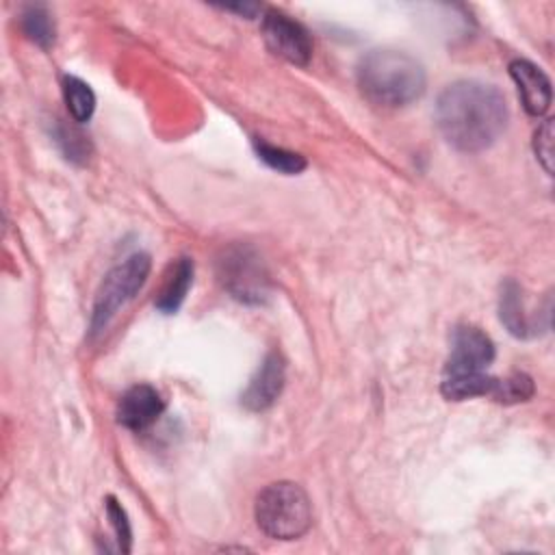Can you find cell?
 <instances>
[{"mask_svg":"<svg viewBox=\"0 0 555 555\" xmlns=\"http://www.w3.org/2000/svg\"><path fill=\"white\" fill-rule=\"evenodd\" d=\"M509 119L505 95L477 80H457L436 100V124L444 141L460 152L488 150Z\"/></svg>","mask_w":555,"mask_h":555,"instance_id":"obj_1","label":"cell"},{"mask_svg":"<svg viewBox=\"0 0 555 555\" xmlns=\"http://www.w3.org/2000/svg\"><path fill=\"white\" fill-rule=\"evenodd\" d=\"M425 85L423 65L399 50H371L358 63V87L377 106H408L425 93Z\"/></svg>","mask_w":555,"mask_h":555,"instance_id":"obj_2","label":"cell"},{"mask_svg":"<svg viewBox=\"0 0 555 555\" xmlns=\"http://www.w3.org/2000/svg\"><path fill=\"white\" fill-rule=\"evenodd\" d=\"M254 516L264 535L273 540H297L312 525V505L299 483L275 481L256 496Z\"/></svg>","mask_w":555,"mask_h":555,"instance_id":"obj_3","label":"cell"},{"mask_svg":"<svg viewBox=\"0 0 555 555\" xmlns=\"http://www.w3.org/2000/svg\"><path fill=\"white\" fill-rule=\"evenodd\" d=\"M152 260L147 254H132L117 267H113L100 284L91 312V332H102L115 312L130 301L150 275Z\"/></svg>","mask_w":555,"mask_h":555,"instance_id":"obj_4","label":"cell"},{"mask_svg":"<svg viewBox=\"0 0 555 555\" xmlns=\"http://www.w3.org/2000/svg\"><path fill=\"white\" fill-rule=\"evenodd\" d=\"M219 278L232 297L245 304H262L267 297V273L249 247H232L219 260Z\"/></svg>","mask_w":555,"mask_h":555,"instance_id":"obj_5","label":"cell"},{"mask_svg":"<svg viewBox=\"0 0 555 555\" xmlns=\"http://www.w3.org/2000/svg\"><path fill=\"white\" fill-rule=\"evenodd\" d=\"M494 360V343L475 325H457L451 334V356L442 377H468L486 373Z\"/></svg>","mask_w":555,"mask_h":555,"instance_id":"obj_6","label":"cell"},{"mask_svg":"<svg viewBox=\"0 0 555 555\" xmlns=\"http://www.w3.org/2000/svg\"><path fill=\"white\" fill-rule=\"evenodd\" d=\"M262 37L267 48L284 61L306 67L312 56V39L308 30L291 15L269 9L262 17Z\"/></svg>","mask_w":555,"mask_h":555,"instance_id":"obj_7","label":"cell"},{"mask_svg":"<svg viewBox=\"0 0 555 555\" xmlns=\"http://www.w3.org/2000/svg\"><path fill=\"white\" fill-rule=\"evenodd\" d=\"M284 379H286L284 358L278 351H271L262 360L254 377L249 379L245 392L241 395V403L251 412H262L271 408L284 388Z\"/></svg>","mask_w":555,"mask_h":555,"instance_id":"obj_8","label":"cell"},{"mask_svg":"<svg viewBox=\"0 0 555 555\" xmlns=\"http://www.w3.org/2000/svg\"><path fill=\"white\" fill-rule=\"evenodd\" d=\"M165 410L160 392L150 384L128 388L117 403V421L132 431L147 429Z\"/></svg>","mask_w":555,"mask_h":555,"instance_id":"obj_9","label":"cell"},{"mask_svg":"<svg viewBox=\"0 0 555 555\" xmlns=\"http://www.w3.org/2000/svg\"><path fill=\"white\" fill-rule=\"evenodd\" d=\"M509 76L518 87L520 102L529 115H544L553 100V89L548 76L531 61L516 59L509 63Z\"/></svg>","mask_w":555,"mask_h":555,"instance_id":"obj_10","label":"cell"},{"mask_svg":"<svg viewBox=\"0 0 555 555\" xmlns=\"http://www.w3.org/2000/svg\"><path fill=\"white\" fill-rule=\"evenodd\" d=\"M499 314L503 325L507 327L509 334L518 338H529L533 336L535 330V319H531L525 312V301H522V291L514 280H507L501 288V304H499Z\"/></svg>","mask_w":555,"mask_h":555,"instance_id":"obj_11","label":"cell"},{"mask_svg":"<svg viewBox=\"0 0 555 555\" xmlns=\"http://www.w3.org/2000/svg\"><path fill=\"white\" fill-rule=\"evenodd\" d=\"M191 284H193V260L182 256L169 267L165 284L156 297V308L165 314H173L182 306Z\"/></svg>","mask_w":555,"mask_h":555,"instance_id":"obj_12","label":"cell"},{"mask_svg":"<svg viewBox=\"0 0 555 555\" xmlns=\"http://www.w3.org/2000/svg\"><path fill=\"white\" fill-rule=\"evenodd\" d=\"M63 95H65L69 115L78 124H85L91 119V115L95 111V95L85 80H80L76 76H65L63 78Z\"/></svg>","mask_w":555,"mask_h":555,"instance_id":"obj_13","label":"cell"},{"mask_svg":"<svg viewBox=\"0 0 555 555\" xmlns=\"http://www.w3.org/2000/svg\"><path fill=\"white\" fill-rule=\"evenodd\" d=\"M533 392H535L533 379L527 373L516 371L507 377H494V384H492V390H490L488 397H492L496 403L512 405V403H520V401L531 399Z\"/></svg>","mask_w":555,"mask_h":555,"instance_id":"obj_14","label":"cell"},{"mask_svg":"<svg viewBox=\"0 0 555 555\" xmlns=\"http://www.w3.org/2000/svg\"><path fill=\"white\" fill-rule=\"evenodd\" d=\"M254 150H256L258 158L275 171L293 176V173H299L306 169V158L297 152H288L284 147H275V145H269L258 139H254Z\"/></svg>","mask_w":555,"mask_h":555,"instance_id":"obj_15","label":"cell"},{"mask_svg":"<svg viewBox=\"0 0 555 555\" xmlns=\"http://www.w3.org/2000/svg\"><path fill=\"white\" fill-rule=\"evenodd\" d=\"M22 28L30 41H35L41 48H48L54 41V22L46 7H28L22 13Z\"/></svg>","mask_w":555,"mask_h":555,"instance_id":"obj_16","label":"cell"},{"mask_svg":"<svg viewBox=\"0 0 555 555\" xmlns=\"http://www.w3.org/2000/svg\"><path fill=\"white\" fill-rule=\"evenodd\" d=\"M106 516L115 529V535H117V546L121 553H130V540H132V533H130V522H128V516L124 512V507L119 505V501L115 496H106Z\"/></svg>","mask_w":555,"mask_h":555,"instance_id":"obj_17","label":"cell"},{"mask_svg":"<svg viewBox=\"0 0 555 555\" xmlns=\"http://www.w3.org/2000/svg\"><path fill=\"white\" fill-rule=\"evenodd\" d=\"M533 150H535V156L542 163L544 171L551 173L553 171V119H546L538 128V132L533 137Z\"/></svg>","mask_w":555,"mask_h":555,"instance_id":"obj_18","label":"cell"},{"mask_svg":"<svg viewBox=\"0 0 555 555\" xmlns=\"http://www.w3.org/2000/svg\"><path fill=\"white\" fill-rule=\"evenodd\" d=\"M56 143L63 147L65 156L72 158V160H78V158H85V156H87L85 137L78 134V132L72 130V128H59V132H56Z\"/></svg>","mask_w":555,"mask_h":555,"instance_id":"obj_19","label":"cell"},{"mask_svg":"<svg viewBox=\"0 0 555 555\" xmlns=\"http://www.w3.org/2000/svg\"><path fill=\"white\" fill-rule=\"evenodd\" d=\"M225 9H228V11L243 13V15H247V17H254V13L258 11V4H228Z\"/></svg>","mask_w":555,"mask_h":555,"instance_id":"obj_20","label":"cell"}]
</instances>
